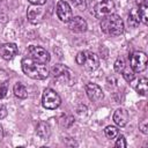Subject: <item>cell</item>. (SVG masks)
<instances>
[{"mask_svg":"<svg viewBox=\"0 0 148 148\" xmlns=\"http://www.w3.org/2000/svg\"><path fill=\"white\" fill-rule=\"evenodd\" d=\"M71 3L73 5L74 8L79 9V10H84L86 9V0H69Z\"/></svg>","mask_w":148,"mask_h":148,"instance_id":"cell-24","label":"cell"},{"mask_svg":"<svg viewBox=\"0 0 148 148\" xmlns=\"http://www.w3.org/2000/svg\"><path fill=\"white\" fill-rule=\"evenodd\" d=\"M114 71L117 72V73H121L123 71H124V68L126 67V65H125V61H124V59L123 58H118L117 60H116V62H114Z\"/></svg>","mask_w":148,"mask_h":148,"instance_id":"cell-22","label":"cell"},{"mask_svg":"<svg viewBox=\"0 0 148 148\" xmlns=\"http://www.w3.org/2000/svg\"><path fill=\"white\" fill-rule=\"evenodd\" d=\"M140 22V17H139V13L135 8H133L130 14H128V23L131 27H136Z\"/></svg>","mask_w":148,"mask_h":148,"instance_id":"cell-19","label":"cell"},{"mask_svg":"<svg viewBox=\"0 0 148 148\" xmlns=\"http://www.w3.org/2000/svg\"><path fill=\"white\" fill-rule=\"evenodd\" d=\"M139 7V17H140V21H142L145 24H148V3H145V5H141V6H138Z\"/></svg>","mask_w":148,"mask_h":148,"instance_id":"cell-18","label":"cell"},{"mask_svg":"<svg viewBox=\"0 0 148 148\" xmlns=\"http://www.w3.org/2000/svg\"><path fill=\"white\" fill-rule=\"evenodd\" d=\"M7 91H8V87H7V82L0 84V99H2L3 97H6L7 95Z\"/></svg>","mask_w":148,"mask_h":148,"instance_id":"cell-27","label":"cell"},{"mask_svg":"<svg viewBox=\"0 0 148 148\" xmlns=\"http://www.w3.org/2000/svg\"><path fill=\"white\" fill-rule=\"evenodd\" d=\"M139 128H140V131L143 133V134H147L148 133V120L145 118V119H142L140 123H139Z\"/></svg>","mask_w":148,"mask_h":148,"instance_id":"cell-26","label":"cell"},{"mask_svg":"<svg viewBox=\"0 0 148 148\" xmlns=\"http://www.w3.org/2000/svg\"><path fill=\"white\" fill-rule=\"evenodd\" d=\"M1 130H2V128H1V126H0V140L2 139V134H1V132H2V131H1Z\"/></svg>","mask_w":148,"mask_h":148,"instance_id":"cell-32","label":"cell"},{"mask_svg":"<svg viewBox=\"0 0 148 148\" xmlns=\"http://www.w3.org/2000/svg\"><path fill=\"white\" fill-rule=\"evenodd\" d=\"M114 146L117 148H125V147H127V142H126L125 136L124 135H119L117 141H116V143H114Z\"/></svg>","mask_w":148,"mask_h":148,"instance_id":"cell-25","label":"cell"},{"mask_svg":"<svg viewBox=\"0 0 148 148\" xmlns=\"http://www.w3.org/2000/svg\"><path fill=\"white\" fill-rule=\"evenodd\" d=\"M44 15H45V10L43 8H40L38 5H32L28 8V13H27L28 20L34 24L39 23L43 20Z\"/></svg>","mask_w":148,"mask_h":148,"instance_id":"cell-11","label":"cell"},{"mask_svg":"<svg viewBox=\"0 0 148 148\" xmlns=\"http://www.w3.org/2000/svg\"><path fill=\"white\" fill-rule=\"evenodd\" d=\"M121 74H123V76H124V79L127 81V82H131L133 79H134V72L132 71V68H124V71L121 72Z\"/></svg>","mask_w":148,"mask_h":148,"instance_id":"cell-23","label":"cell"},{"mask_svg":"<svg viewBox=\"0 0 148 148\" xmlns=\"http://www.w3.org/2000/svg\"><path fill=\"white\" fill-rule=\"evenodd\" d=\"M130 64L133 72L140 73L147 68V56L142 51H134L130 56Z\"/></svg>","mask_w":148,"mask_h":148,"instance_id":"cell-7","label":"cell"},{"mask_svg":"<svg viewBox=\"0 0 148 148\" xmlns=\"http://www.w3.org/2000/svg\"><path fill=\"white\" fill-rule=\"evenodd\" d=\"M77 65H80L81 67H83L86 71H95L98 68L99 66V59L98 57L90 52V51H81L76 54V58H75Z\"/></svg>","mask_w":148,"mask_h":148,"instance_id":"cell-4","label":"cell"},{"mask_svg":"<svg viewBox=\"0 0 148 148\" xmlns=\"http://www.w3.org/2000/svg\"><path fill=\"white\" fill-rule=\"evenodd\" d=\"M51 74L54 79H57L58 81H60L61 83H66L68 86H72L75 81L74 79V74L71 71V68H68L67 66L62 65V64H57L51 68Z\"/></svg>","mask_w":148,"mask_h":148,"instance_id":"cell-5","label":"cell"},{"mask_svg":"<svg viewBox=\"0 0 148 148\" xmlns=\"http://www.w3.org/2000/svg\"><path fill=\"white\" fill-rule=\"evenodd\" d=\"M13 91H14V95L18 98H27L28 96V91H27V88L21 83V82H16L13 87Z\"/></svg>","mask_w":148,"mask_h":148,"instance_id":"cell-16","label":"cell"},{"mask_svg":"<svg viewBox=\"0 0 148 148\" xmlns=\"http://www.w3.org/2000/svg\"><path fill=\"white\" fill-rule=\"evenodd\" d=\"M135 2H136V6H141V5L148 3V0H135Z\"/></svg>","mask_w":148,"mask_h":148,"instance_id":"cell-31","label":"cell"},{"mask_svg":"<svg viewBox=\"0 0 148 148\" xmlns=\"http://www.w3.org/2000/svg\"><path fill=\"white\" fill-rule=\"evenodd\" d=\"M28 54H29V58H31L32 60H35L37 62H40V64H46V62L50 61L49 52L42 46H35V45L29 46Z\"/></svg>","mask_w":148,"mask_h":148,"instance_id":"cell-8","label":"cell"},{"mask_svg":"<svg viewBox=\"0 0 148 148\" xmlns=\"http://www.w3.org/2000/svg\"><path fill=\"white\" fill-rule=\"evenodd\" d=\"M60 103H61V98L58 95V92H56L51 88H46L44 90L43 96H42V104L45 109L54 110L60 105Z\"/></svg>","mask_w":148,"mask_h":148,"instance_id":"cell-6","label":"cell"},{"mask_svg":"<svg viewBox=\"0 0 148 148\" xmlns=\"http://www.w3.org/2000/svg\"><path fill=\"white\" fill-rule=\"evenodd\" d=\"M17 46L16 44L14 43H7V44H3L1 47H0V56L6 59V60H9V59H13L16 54H17Z\"/></svg>","mask_w":148,"mask_h":148,"instance_id":"cell-13","label":"cell"},{"mask_svg":"<svg viewBox=\"0 0 148 148\" xmlns=\"http://www.w3.org/2000/svg\"><path fill=\"white\" fill-rule=\"evenodd\" d=\"M36 133L37 135L40 138V139H47L51 134V131H50V126L45 123V121H39L37 127H36Z\"/></svg>","mask_w":148,"mask_h":148,"instance_id":"cell-15","label":"cell"},{"mask_svg":"<svg viewBox=\"0 0 148 148\" xmlns=\"http://www.w3.org/2000/svg\"><path fill=\"white\" fill-rule=\"evenodd\" d=\"M101 29L104 34L110 36H119L124 31V22L117 14H110L102 18Z\"/></svg>","mask_w":148,"mask_h":148,"instance_id":"cell-2","label":"cell"},{"mask_svg":"<svg viewBox=\"0 0 148 148\" xmlns=\"http://www.w3.org/2000/svg\"><path fill=\"white\" fill-rule=\"evenodd\" d=\"M57 16L62 22H68L72 18V16H73L72 8L67 1L59 0L57 2Z\"/></svg>","mask_w":148,"mask_h":148,"instance_id":"cell-9","label":"cell"},{"mask_svg":"<svg viewBox=\"0 0 148 148\" xmlns=\"http://www.w3.org/2000/svg\"><path fill=\"white\" fill-rule=\"evenodd\" d=\"M86 89V94L88 96V98L92 102H98L101 99H103L104 97V94L102 91V88L96 84V83H91V82H88L84 87Z\"/></svg>","mask_w":148,"mask_h":148,"instance_id":"cell-10","label":"cell"},{"mask_svg":"<svg viewBox=\"0 0 148 148\" xmlns=\"http://www.w3.org/2000/svg\"><path fill=\"white\" fill-rule=\"evenodd\" d=\"M73 123H74V118L72 116H62V118H60L59 120V124L62 127H69L73 125Z\"/></svg>","mask_w":148,"mask_h":148,"instance_id":"cell-21","label":"cell"},{"mask_svg":"<svg viewBox=\"0 0 148 148\" xmlns=\"http://www.w3.org/2000/svg\"><path fill=\"white\" fill-rule=\"evenodd\" d=\"M6 116H7V109H6V106H5V105L0 104V119L5 118Z\"/></svg>","mask_w":148,"mask_h":148,"instance_id":"cell-29","label":"cell"},{"mask_svg":"<svg viewBox=\"0 0 148 148\" xmlns=\"http://www.w3.org/2000/svg\"><path fill=\"white\" fill-rule=\"evenodd\" d=\"M104 134L108 139H114L118 136L119 134V130L116 127V126H106L105 130H104Z\"/></svg>","mask_w":148,"mask_h":148,"instance_id":"cell-20","label":"cell"},{"mask_svg":"<svg viewBox=\"0 0 148 148\" xmlns=\"http://www.w3.org/2000/svg\"><path fill=\"white\" fill-rule=\"evenodd\" d=\"M114 9V3L112 0H91L90 13L96 18H103L112 14Z\"/></svg>","mask_w":148,"mask_h":148,"instance_id":"cell-3","label":"cell"},{"mask_svg":"<svg viewBox=\"0 0 148 148\" xmlns=\"http://www.w3.org/2000/svg\"><path fill=\"white\" fill-rule=\"evenodd\" d=\"M21 65L23 73L34 80H44L49 76V69L45 64L37 62L31 58H24Z\"/></svg>","mask_w":148,"mask_h":148,"instance_id":"cell-1","label":"cell"},{"mask_svg":"<svg viewBox=\"0 0 148 148\" xmlns=\"http://www.w3.org/2000/svg\"><path fill=\"white\" fill-rule=\"evenodd\" d=\"M147 88H148V80H147V77H141V79L139 80L136 87H135V90H136L140 95L145 96V95L147 94Z\"/></svg>","mask_w":148,"mask_h":148,"instance_id":"cell-17","label":"cell"},{"mask_svg":"<svg viewBox=\"0 0 148 148\" xmlns=\"http://www.w3.org/2000/svg\"><path fill=\"white\" fill-rule=\"evenodd\" d=\"M67 23L69 30L74 32H84L87 30V22L81 16H72V18Z\"/></svg>","mask_w":148,"mask_h":148,"instance_id":"cell-12","label":"cell"},{"mask_svg":"<svg viewBox=\"0 0 148 148\" xmlns=\"http://www.w3.org/2000/svg\"><path fill=\"white\" fill-rule=\"evenodd\" d=\"M28 1L32 5H38V6H43L46 2V0H28Z\"/></svg>","mask_w":148,"mask_h":148,"instance_id":"cell-30","label":"cell"},{"mask_svg":"<svg viewBox=\"0 0 148 148\" xmlns=\"http://www.w3.org/2000/svg\"><path fill=\"white\" fill-rule=\"evenodd\" d=\"M7 18H8L7 12L3 8H0V22L1 23H5V22H7Z\"/></svg>","mask_w":148,"mask_h":148,"instance_id":"cell-28","label":"cell"},{"mask_svg":"<svg viewBox=\"0 0 148 148\" xmlns=\"http://www.w3.org/2000/svg\"><path fill=\"white\" fill-rule=\"evenodd\" d=\"M113 121L119 127H124L128 121V112L125 109H118L113 113Z\"/></svg>","mask_w":148,"mask_h":148,"instance_id":"cell-14","label":"cell"}]
</instances>
